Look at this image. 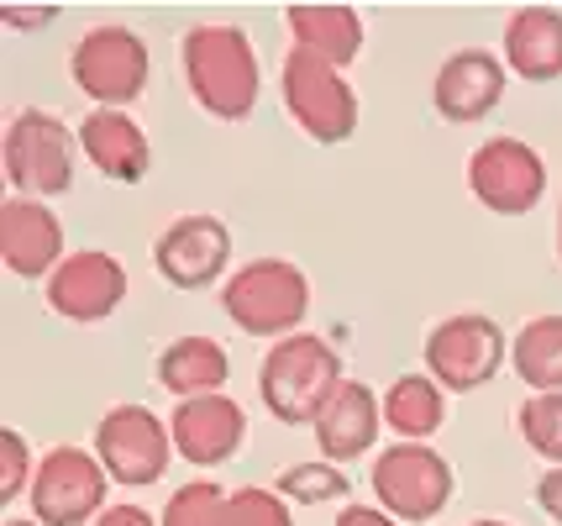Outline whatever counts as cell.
Masks as SVG:
<instances>
[{"label": "cell", "mask_w": 562, "mask_h": 526, "mask_svg": "<svg viewBox=\"0 0 562 526\" xmlns=\"http://www.w3.org/2000/svg\"><path fill=\"white\" fill-rule=\"evenodd\" d=\"M510 90V69L505 58L490 48H458L441 58L437 79H431V105H437L441 122L452 126H473L484 122L494 105L505 101Z\"/></svg>", "instance_id": "cell-14"}, {"label": "cell", "mask_w": 562, "mask_h": 526, "mask_svg": "<svg viewBox=\"0 0 562 526\" xmlns=\"http://www.w3.org/2000/svg\"><path fill=\"white\" fill-rule=\"evenodd\" d=\"M226 495L216 479H190L164 501V526H226Z\"/></svg>", "instance_id": "cell-26"}, {"label": "cell", "mask_w": 562, "mask_h": 526, "mask_svg": "<svg viewBox=\"0 0 562 526\" xmlns=\"http://www.w3.org/2000/svg\"><path fill=\"white\" fill-rule=\"evenodd\" d=\"M173 432V452L190 463V469H221L232 463L247 443V411L226 390L221 395H195V401H179L169 416Z\"/></svg>", "instance_id": "cell-15"}, {"label": "cell", "mask_w": 562, "mask_h": 526, "mask_svg": "<svg viewBox=\"0 0 562 526\" xmlns=\"http://www.w3.org/2000/svg\"><path fill=\"white\" fill-rule=\"evenodd\" d=\"M32 474H37V463H32L26 437L16 426H5L0 432V505H11L22 490H32Z\"/></svg>", "instance_id": "cell-28"}, {"label": "cell", "mask_w": 562, "mask_h": 526, "mask_svg": "<svg viewBox=\"0 0 562 526\" xmlns=\"http://www.w3.org/2000/svg\"><path fill=\"white\" fill-rule=\"evenodd\" d=\"M0 22L5 26H53L58 22V5H0Z\"/></svg>", "instance_id": "cell-31"}, {"label": "cell", "mask_w": 562, "mask_h": 526, "mask_svg": "<svg viewBox=\"0 0 562 526\" xmlns=\"http://www.w3.org/2000/svg\"><path fill=\"white\" fill-rule=\"evenodd\" d=\"M0 164H5V179L16 195H32V201L64 195L79 169V132L64 116L26 105L11 116L5 137H0Z\"/></svg>", "instance_id": "cell-4"}, {"label": "cell", "mask_w": 562, "mask_h": 526, "mask_svg": "<svg viewBox=\"0 0 562 526\" xmlns=\"http://www.w3.org/2000/svg\"><path fill=\"white\" fill-rule=\"evenodd\" d=\"M43 301H48L53 316H64V322H105V316H116V305L126 301V269L116 253L105 248H79L69 253L53 279L43 284Z\"/></svg>", "instance_id": "cell-13"}, {"label": "cell", "mask_w": 562, "mask_h": 526, "mask_svg": "<svg viewBox=\"0 0 562 526\" xmlns=\"http://www.w3.org/2000/svg\"><path fill=\"white\" fill-rule=\"evenodd\" d=\"M505 69L531 85H552L562 79V11L552 5H520L505 22V43H499Z\"/></svg>", "instance_id": "cell-19"}, {"label": "cell", "mask_w": 562, "mask_h": 526, "mask_svg": "<svg viewBox=\"0 0 562 526\" xmlns=\"http://www.w3.org/2000/svg\"><path fill=\"white\" fill-rule=\"evenodd\" d=\"M420 358H426V374L447 395H473V390L494 384V374L510 363V337L484 311H458L426 332Z\"/></svg>", "instance_id": "cell-5"}, {"label": "cell", "mask_w": 562, "mask_h": 526, "mask_svg": "<svg viewBox=\"0 0 562 526\" xmlns=\"http://www.w3.org/2000/svg\"><path fill=\"white\" fill-rule=\"evenodd\" d=\"M537 505H541L547 522L562 526V469H547V474L537 479Z\"/></svg>", "instance_id": "cell-30"}, {"label": "cell", "mask_w": 562, "mask_h": 526, "mask_svg": "<svg viewBox=\"0 0 562 526\" xmlns=\"http://www.w3.org/2000/svg\"><path fill=\"white\" fill-rule=\"evenodd\" d=\"M342 352L316 332H294L284 343H273L258 363V395L269 405L273 422L311 426L321 405L331 401V390L342 384Z\"/></svg>", "instance_id": "cell-2"}, {"label": "cell", "mask_w": 562, "mask_h": 526, "mask_svg": "<svg viewBox=\"0 0 562 526\" xmlns=\"http://www.w3.org/2000/svg\"><path fill=\"white\" fill-rule=\"evenodd\" d=\"M331 526H400L390 516V511H384V505H363V501H347L342 511H337V522Z\"/></svg>", "instance_id": "cell-29"}, {"label": "cell", "mask_w": 562, "mask_h": 526, "mask_svg": "<svg viewBox=\"0 0 562 526\" xmlns=\"http://www.w3.org/2000/svg\"><path fill=\"white\" fill-rule=\"evenodd\" d=\"M510 369L526 390L537 395H562V311L531 316L510 337Z\"/></svg>", "instance_id": "cell-23"}, {"label": "cell", "mask_w": 562, "mask_h": 526, "mask_svg": "<svg viewBox=\"0 0 562 526\" xmlns=\"http://www.w3.org/2000/svg\"><path fill=\"white\" fill-rule=\"evenodd\" d=\"M95 458L105 463L111 484H126V490H147L169 474L173 463V432L158 411L126 401L111 405L95 422Z\"/></svg>", "instance_id": "cell-9"}, {"label": "cell", "mask_w": 562, "mask_h": 526, "mask_svg": "<svg viewBox=\"0 0 562 526\" xmlns=\"http://www.w3.org/2000/svg\"><path fill=\"white\" fill-rule=\"evenodd\" d=\"M158 384L169 390L173 401H195V395H221L226 379H232V358L221 348L216 337L205 332H184L173 337L169 348L158 352Z\"/></svg>", "instance_id": "cell-20"}, {"label": "cell", "mask_w": 562, "mask_h": 526, "mask_svg": "<svg viewBox=\"0 0 562 526\" xmlns=\"http://www.w3.org/2000/svg\"><path fill=\"white\" fill-rule=\"evenodd\" d=\"M468 190L494 216H531L547 195V158L526 137H490L468 158Z\"/></svg>", "instance_id": "cell-11"}, {"label": "cell", "mask_w": 562, "mask_h": 526, "mask_svg": "<svg viewBox=\"0 0 562 526\" xmlns=\"http://www.w3.org/2000/svg\"><path fill=\"white\" fill-rule=\"evenodd\" d=\"M273 490L290 505H331V501H347V495H352V479H347L337 463L316 458V463H290L284 474L273 479Z\"/></svg>", "instance_id": "cell-24"}, {"label": "cell", "mask_w": 562, "mask_h": 526, "mask_svg": "<svg viewBox=\"0 0 562 526\" xmlns=\"http://www.w3.org/2000/svg\"><path fill=\"white\" fill-rule=\"evenodd\" d=\"M279 90H284V111L294 116V126L311 137V143H326L337 148L358 132V96L347 85L342 69L321 64L311 53H284V75H279Z\"/></svg>", "instance_id": "cell-10"}, {"label": "cell", "mask_w": 562, "mask_h": 526, "mask_svg": "<svg viewBox=\"0 0 562 526\" xmlns=\"http://www.w3.org/2000/svg\"><path fill=\"white\" fill-rule=\"evenodd\" d=\"M95 526H164V522H158L153 511H143V505H111Z\"/></svg>", "instance_id": "cell-32"}, {"label": "cell", "mask_w": 562, "mask_h": 526, "mask_svg": "<svg viewBox=\"0 0 562 526\" xmlns=\"http://www.w3.org/2000/svg\"><path fill=\"white\" fill-rule=\"evenodd\" d=\"M0 526H43V522H26V516H11V522H0Z\"/></svg>", "instance_id": "cell-34"}, {"label": "cell", "mask_w": 562, "mask_h": 526, "mask_svg": "<svg viewBox=\"0 0 562 526\" xmlns=\"http://www.w3.org/2000/svg\"><path fill=\"white\" fill-rule=\"evenodd\" d=\"M221 311L226 322L247 337L284 343L311 316V279L290 258H252L221 284Z\"/></svg>", "instance_id": "cell-3"}, {"label": "cell", "mask_w": 562, "mask_h": 526, "mask_svg": "<svg viewBox=\"0 0 562 526\" xmlns=\"http://www.w3.org/2000/svg\"><path fill=\"white\" fill-rule=\"evenodd\" d=\"M558 258H562V205H558Z\"/></svg>", "instance_id": "cell-35"}, {"label": "cell", "mask_w": 562, "mask_h": 526, "mask_svg": "<svg viewBox=\"0 0 562 526\" xmlns=\"http://www.w3.org/2000/svg\"><path fill=\"white\" fill-rule=\"evenodd\" d=\"M79 153L111 184H143L147 169H153V143H147L143 122L132 111H100L95 105L79 122Z\"/></svg>", "instance_id": "cell-18"}, {"label": "cell", "mask_w": 562, "mask_h": 526, "mask_svg": "<svg viewBox=\"0 0 562 526\" xmlns=\"http://www.w3.org/2000/svg\"><path fill=\"white\" fill-rule=\"evenodd\" d=\"M515 426H520V443L547 469H562V395H526L515 411Z\"/></svg>", "instance_id": "cell-25"}, {"label": "cell", "mask_w": 562, "mask_h": 526, "mask_svg": "<svg viewBox=\"0 0 562 526\" xmlns=\"http://www.w3.org/2000/svg\"><path fill=\"white\" fill-rule=\"evenodd\" d=\"M447 422V390L426 374H400L384 390V426L394 432V443H431Z\"/></svg>", "instance_id": "cell-22"}, {"label": "cell", "mask_w": 562, "mask_h": 526, "mask_svg": "<svg viewBox=\"0 0 562 526\" xmlns=\"http://www.w3.org/2000/svg\"><path fill=\"white\" fill-rule=\"evenodd\" d=\"M32 522L43 526H95L111 511V474L95 458V448H74L58 443L37 458V474H32Z\"/></svg>", "instance_id": "cell-6"}, {"label": "cell", "mask_w": 562, "mask_h": 526, "mask_svg": "<svg viewBox=\"0 0 562 526\" xmlns=\"http://www.w3.org/2000/svg\"><path fill=\"white\" fill-rule=\"evenodd\" d=\"M458 495V474L431 443H390L373 458V505L394 522H437Z\"/></svg>", "instance_id": "cell-8"}, {"label": "cell", "mask_w": 562, "mask_h": 526, "mask_svg": "<svg viewBox=\"0 0 562 526\" xmlns=\"http://www.w3.org/2000/svg\"><path fill=\"white\" fill-rule=\"evenodd\" d=\"M468 526H510V522H499V516H479V522H468Z\"/></svg>", "instance_id": "cell-33"}, {"label": "cell", "mask_w": 562, "mask_h": 526, "mask_svg": "<svg viewBox=\"0 0 562 526\" xmlns=\"http://www.w3.org/2000/svg\"><path fill=\"white\" fill-rule=\"evenodd\" d=\"M290 511L294 505L279 490H263V484H243V490L226 495V526H294Z\"/></svg>", "instance_id": "cell-27"}, {"label": "cell", "mask_w": 562, "mask_h": 526, "mask_svg": "<svg viewBox=\"0 0 562 526\" xmlns=\"http://www.w3.org/2000/svg\"><path fill=\"white\" fill-rule=\"evenodd\" d=\"M284 26H290L294 53H311V58L342 69V75L363 53V16L352 5H290Z\"/></svg>", "instance_id": "cell-21"}, {"label": "cell", "mask_w": 562, "mask_h": 526, "mask_svg": "<svg viewBox=\"0 0 562 526\" xmlns=\"http://www.w3.org/2000/svg\"><path fill=\"white\" fill-rule=\"evenodd\" d=\"M179 64H184V85L205 116L216 122H247L258 90H263V69H258V48L243 26L232 22H200L184 32L179 43Z\"/></svg>", "instance_id": "cell-1"}, {"label": "cell", "mask_w": 562, "mask_h": 526, "mask_svg": "<svg viewBox=\"0 0 562 526\" xmlns=\"http://www.w3.org/2000/svg\"><path fill=\"white\" fill-rule=\"evenodd\" d=\"M0 258L16 279L48 284L53 269L69 258L58 211L48 201H32V195H5V205H0Z\"/></svg>", "instance_id": "cell-16"}, {"label": "cell", "mask_w": 562, "mask_h": 526, "mask_svg": "<svg viewBox=\"0 0 562 526\" xmlns=\"http://www.w3.org/2000/svg\"><path fill=\"white\" fill-rule=\"evenodd\" d=\"M232 264V232L211 211H190L173 216L158 243H153V269L158 279H169L173 290H211Z\"/></svg>", "instance_id": "cell-12"}, {"label": "cell", "mask_w": 562, "mask_h": 526, "mask_svg": "<svg viewBox=\"0 0 562 526\" xmlns=\"http://www.w3.org/2000/svg\"><path fill=\"white\" fill-rule=\"evenodd\" d=\"M69 75L79 85V96H90L100 111H126L153 79V53L132 26L100 22L74 43Z\"/></svg>", "instance_id": "cell-7"}, {"label": "cell", "mask_w": 562, "mask_h": 526, "mask_svg": "<svg viewBox=\"0 0 562 526\" xmlns=\"http://www.w3.org/2000/svg\"><path fill=\"white\" fill-rule=\"evenodd\" d=\"M384 432V395H373L363 379H342L331 390V401L321 405V416L311 422V437L326 463H358L373 452V437Z\"/></svg>", "instance_id": "cell-17"}]
</instances>
